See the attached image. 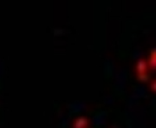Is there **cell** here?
I'll use <instances>...</instances> for the list:
<instances>
[{
    "label": "cell",
    "instance_id": "6da1fadb",
    "mask_svg": "<svg viewBox=\"0 0 156 128\" xmlns=\"http://www.w3.org/2000/svg\"><path fill=\"white\" fill-rule=\"evenodd\" d=\"M136 76L140 82L147 84L153 92H156V49L151 50L146 59L137 62Z\"/></svg>",
    "mask_w": 156,
    "mask_h": 128
}]
</instances>
